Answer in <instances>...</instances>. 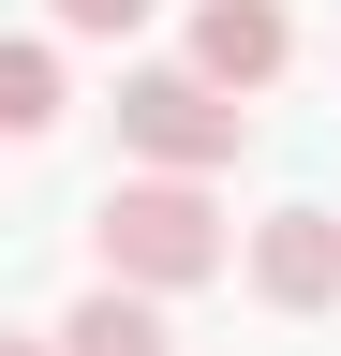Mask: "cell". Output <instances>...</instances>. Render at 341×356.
Segmentation results:
<instances>
[{"label":"cell","mask_w":341,"mask_h":356,"mask_svg":"<svg viewBox=\"0 0 341 356\" xmlns=\"http://www.w3.org/2000/svg\"><path fill=\"white\" fill-rule=\"evenodd\" d=\"M252 238L223 222V193H208L193 163H134L119 193L90 208V267H119V282H149V297H193V282H223Z\"/></svg>","instance_id":"cell-1"},{"label":"cell","mask_w":341,"mask_h":356,"mask_svg":"<svg viewBox=\"0 0 341 356\" xmlns=\"http://www.w3.org/2000/svg\"><path fill=\"white\" fill-rule=\"evenodd\" d=\"M119 149L223 178V163L252 149V89H223L208 60H134V74H119Z\"/></svg>","instance_id":"cell-2"},{"label":"cell","mask_w":341,"mask_h":356,"mask_svg":"<svg viewBox=\"0 0 341 356\" xmlns=\"http://www.w3.org/2000/svg\"><path fill=\"white\" fill-rule=\"evenodd\" d=\"M238 267H252L267 312H341V208H267Z\"/></svg>","instance_id":"cell-3"},{"label":"cell","mask_w":341,"mask_h":356,"mask_svg":"<svg viewBox=\"0 0 341 356\" xmlns=\"http://www.w3.org/2000/svg\"><path fill=\"white\" fill-rule=\"evenodd\" d=\"M193 60L223 74V89H282L297 15H282V0H193Z\"/></svg>","instance_id":"cell-4"},{"label":"cell","mask_w":341,"mask_h":356,"mask_svg":"<svg viewBox=\"0 0 341 356\" xmlns=\"http://www.w3.org/2000/svg\"><path fill=\"white\" fill-rule=\"evenodd\" d=\"M60 356H178V327H163L149 282H119V267H104V282L60 312Z\"/></svg>","instance_id":"cell-5"},{"label":"cell","mask_w":341,"mask_h":356,"mask_svg":"<svg viewBox=\"0 0 341 356\" xmlns=\"http://www.w3.org/2000/svg\"><path fill=\"white\" fill-rule=\"evenodd\" d=\"M60 44H74V30L45 15L15 60H0V134H60V119H74V104H60Z\"/></svg>","instance_id":"cell-6"},{"label":"cell","mask_w":341,"mask_h":356,"mask_svg":"<svg viewBox=\"0 0 341 356\" xmlns=\"http://www.w3.org/2000/svg\"><path fill=\"white\" fill-rule=\"evenodd\" d=\"M45 15H60V30H74V44H134V30H149V15H163V0H45Z\"/></svg>","instance_id":"cell-7"},{"label":"cell","mask_w":341,"mask_h":356,"mask_svg":"<svg viewBox=\"0 0 341 356\" xmlns=\"http://www.w3.org/2000/svg\"><path fill=\"white\" fill-rule=\"evenodd\" d=\"M0 356H60V327H30V341H0Z\"/></svg>","instance_id":"cell-8"}]
</instances>
